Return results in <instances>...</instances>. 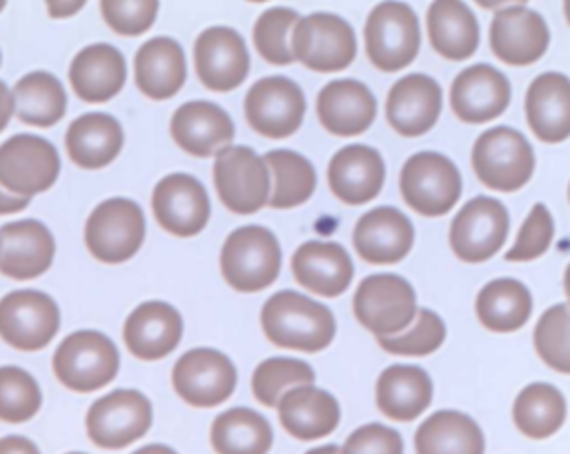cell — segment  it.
Returning <instances> with one entry per match:
<instances>
[{"instance_id":"cell-26","label":"cell","mask_w":570,"mask_h":454,"mask_svg":"<svg viewBox=\"0 0 570 454\" xmlns=\"http://www.w3.org/2000/svg\"><path fill=\"white\" fill-rule=\"evenodd\" d=\"M385 162L370 145H345L327 165V185L332 194L347 205H363L383 189Z\"/></svg>"},{"instance_id":"cell-1","label":"cell","mask_w":570,"mask_h":454,"mask_svg":"<svg viewBox=\"0 0 570 454\" xmlns=\"http://www.w3.org/2000/svg\"><path fill=\"white\" fill-rule=\"evenodd\" d=\"M261 325L274 345L309 354L325 349L336 334L332 309L294 289H281L265 300Z\"/></svg>"},{"instance_id":"cell-23","label":"cell","mask_w":570,"mask_h":454,"mask_svg":"<svg viewBox=\"0 0 570 454\" xmlns=\"http://www.w3.org/2000/svg\"><path fill=\"white\" fill-rule=\"evenodd\" d=\"M56 254L49 227L36 218H20L0 227V274L29 280L45 274Z\"/></svg>"},{"instance_id":"cell-29","label":"cell","mask_w":570,"mask_h":454,"mask_svg":"<svg viewBox=\"0 0 570 454\" xmlns=\"http://www.w3.org/2000/svg\"><path fill=\"white\" fill-rule=\"evenodd\" d=\"M525 118L541 142L559 145L570 136V80L566 73H539L525 91Z\"/></svg>"},{"instance_id":"cell-2","label":"cell","mask_w":570,"mask_h":454,"mask_svg":"<svg viewBox=\"0 0 570 454\" xmlns=\"http://www.w3.org/2000/svg\"><path fill=\"white\" fill-rule=\"evenodd\" d=\"M278 238L263 225H243L234 229L220 247V272L236 292H261L269 287L281 272Z\"/></svg>"},{"instance_id":"cell-14","label":"cell","mask_w":570,"mask_h":454,"mask_svg":"<svg viewBox=\"0 0 570 454\" xmlns=\"http://www.w3.org/2000/svg\"><path fill=\"white\" fill-rule=\"evenodd\" d=\"M508 229L505 205L490 196H474L450 223V247L465 263H483L503 247Z\"/></svg>"},{"instance_id":"cell-8","label":"cell","mask_w":570,"mask_h":454,"mask_svg":"<svg viewBox=\"0 0 570 454\" xmlns=\"http://www.w3.org/2000/svg\"><path fill=\"white\" fill-rule=\"evenodd\" d=\"M461 174L439 151H419L403 162L399 189L407 207L421 216H443L461 198Z\"/></svg>"},{"instance_id":"cell-41","label":"cell","mask_w":570,"mask_h":454,"mask_svg":"<svg viewBox=\"0 0 570 454\" xmlns=\"http://www.w3.org/2000/svg\"><path fill=\"white\" fill-rule=\"evenodd\" d=\"M263 160L274 180V189L267 198L269 207L292 209L312 198L316 189V169L305 156L292 149H272Z\"/></svg>"},{"instance_id":"cell-20","label":"cell","mask_w":570,"mask_h":454,"mask_svg":"<svg viewBox=\"0 0 570 454\" xmlns=\"http://www.w3.org/2000/svg\"><path fill=\"white\" fill-rule=\"evenodd\" d=\"M441 107V85L428 73H407L390 87L385 116L396 134L414 138L423 136L436 125Z\"/></svg>"},{"instance_id":"cell-25","label":"cell","mask_w":570,"mask_h":454,"mask_svg":"<svg viewBox=\"0 0 570 454\" xmlns=\"http://www.w3.org/2000/svg\"><path fill=\"white\" fill-rule=\"evenodd\" d=\"M183 338L180 312L163 300L140 303L122 325L127 349L140 361H158L169 356Z\"/></svg>"},{"instance_id":"cell-17","label":"cell","mask_w":570,"mask_h":454,"mask_svg":"<svg viewBox=\"0 0 570 454\" xmlns=\"http://www.w3.org/2000/svg\"><path fill=\"white\" fill-rule=\"evenodd\" d=\"M151 211L158 225L180 238L196 236L205 229L212 205L207 189L191 174H169L151 191Z\"/></svg>"},{"instance_id":"cell-19","label":"cell","mask_w":570,"mask_h":454,"mask_svg":"<svg viewBox=\"0 0 570 454\" xmlns=\"http://www.w3.org/2000/svg\"><path fill=\"white\" fill-rule=\"evenodd\" d=\"M550 45V29L541 13L525 4H508L497 9L490 22V47L494 56L508 65H532Z\"/></svg>"},{"instance_id":"cell-58","label":"cell","mask_w":570,"mask_h":454,"mask_svg":"<svg viewBox=\"0 0 570 454\" xmlns=\"http://www.w3.org/2000/svg\"><path fill=\"white\" fill-rule=\"evenodd\" d=\"M0 62H2V56H0Z\"/></svg>"},{"instance_id":"cell-24","label":"cell","mask_w":570,"mask_h":454,"mask_svg":"<svg viewBox=\"0 0 570 454\" xmlns=\"http://www.w3.org/2000/svg\"><path fill=\"white\" fill-rule=\"evenodd\" d=\"M174 142L191 156L207 158L234 140V120L209 100H189L180 105L169 120Z\"/></svg>"},{"instance_id":"cell-52","label":"cell","mask_w":570,"mask_h":454,"mask_svg":"<svg viewBox=\"0 0 570 454\" xmlns=\"http://www.w3.org/2000/svg\"><path fill=\"white\" fill-rule=\"evenodd\" d=\"M13 116V93L9 91V87L0 80V131L9 125Z\"/></svg>"},{"instance_id":"cell-49","label":"cell","mask_w":570,"mask_h":454,"mask_svg":"<svg viewBox=\"0 0 570 454\" xmlns=\"http://www.w3.org/2000/svg\"><path fill=\"white\" fill-rule=\"evenodd\" d=\"M341 454H403V438L390 425L367 423L345 438Z\"/></svg>"},{"instance_id":"cell-21","label":"cell","mask_w":570,"mask_h":454,"mask_svg":"<svg viewBox=\"0 0 570 454\" xmlns=\"http://www.w3.org/2000/svg\"><path fill=\"white\" fill-rule=\"evenodd\" d=\"M510 105V80L497 67L479 62L456 73L450 87L452 111L470 125L501 116Z\"/></svg>"},{"instance_id":"cell-37","label":"cell","mask_w":570,"mask_h":454,"mask_svg":"<svg viewBox=\"0 0 570 454\" xmlns=\"http://www.w3.org/2000/svg\"><path fill=\"white\" fill-rule=\"evenodd\" d=\"M209 443L216 454H267L274 432L263 414L249 407H232L214 418Z\"/></svg>"},{"instance_id":"cell-57","label":"cell","mask_w":570,"mask_h":454,"mask_svg":"<svg viewBox=\"0 0 570 454\" xmlns=\"http://www.w3.org/2000/svg\"><path fill=\"white\" fill-rule=\"evenodd\" d=\"M67 454H85V452H67Z\"/></svg>"},{"instance_id":"cell-27","label":"cell","mask_w":570,"mask_h":454,"mask_svg":"<svg viewBox=\"0 0 570 454\" xmlns=\"http://www.w3.org/2000/svg\"><path fill=\"white\" fill-rule=\"evenodd\" d=\"M316 116L330 134L356 136L372 127L376 118V96L361 80H332L316 96Z\"/></svg>"},{"instance_id":"cell-43","label":"cell","mask_w":570,"mask_h":454,"mask_svg":"<svg viewBox=\"0 0 570 454\" xmlns=\"http://www.w3.org/2000/svg\"><path fill=\"white\" fill-rule=\"evenodd\" d=\"M298 11L289 7H269L254 22L252 40L258 56L272 65L294 62L289 49V36L298 20Z\"/></svg>"},{"instance_id":"cell-22","label":"cell","mask_w":570,"mask_h":454,"mask_svg":"<svg viewBox=\"0 0 570 454\" xmlns=\"http://www.w3.org/2000/svg\"><path fill=\"white\" fill-rule=\"evenodd\" d=\"M352 243L363 260L372 265H392L412 251L414 225L396 207H374L356 220Z\"/></svg>"},{"instance_id":"cell-11","label":"cell","mask_w":570,"mask_h":454,"mask_svg":"<svg viewBox=\"0 0 570 454\" xmlns=\"http://www.w3.org/2000/svg\"><path fill=\"white\" fill-rule=\"evenodd\" d=\"M154 421L151 401L138 389H114L91 403L87 436L102 450H120L142 438Z\"/></svg>"},{"instance_id":"cell-40","label":"cell","mask_w":570,"mask_h":454,"mask_svg":"<svg viewBox=\"0 0 570 454\" xmlns=\"http://www.w3.org/2000/svg\"><path fill=\"white\" fill-rule=\"evenodd\" d=\"M512 421L521 434L548 438L557 434L566 421V398L550 383H530L514 398Z\"/></svg>"},{"instance_id":"cell-54","label":"cell","mask_w":570,"mask_h":454,"mask_svg":"<svg viewBox=\"0 0 570 454\" xmlns=\"http://www.w3.org/2000/svg\"><path fill=\"white\" fill-rule=\"evenodd\" d=\"M131 454H178V452L174 447H169V445H163V443H149L145 447H138Z\"/></svg>"},{"instance_id":"cell-5","label":"cell","mask_w":570,"mask_h":454,"mask_svg":"<svg viewBox=\"0 0 570 454\" xmlns=\"http://www.w3.org/2000/svg\"><path fill=\"white\" fill-rule=\"evenodd\" d=\"M147 223L140 205L131 198H107L94 207L85 223V245L100 263H125L145 243Z\"/></svg>"},{"instance_id":"cell-51","label":"cell","mask_w":570,"mask_h":454,"mask_svg":"<svg viewBox=\"0 0 570 454\" xmlns=\"http://www.w3.org/2000/svg\"><path fill=\"white\" fill-rule=\"evenodd\" d=\"M31 200L29 198H20V196H13L9 191H4L0 187V216L2 214H16V211H22Z\"/></svg>"},{"instance_id":"cell-13","label":"cell","mask_w":570,"mask_h":454,"mask_svg":"<svg viewBox=\"0 0 570 454\" xmlns=\"http://www.w3.org/2000/svg\"><path fill=\"white\" fill-rule=\"evenodd\" d=\"M243 109L254 131L281 140L303 125L307 100L292 78L267 76L249 87Z\"/></svg>"},{"instance_id":"cell-48","label":"cell","mask_w":570,"mask_h":454,"mask_svg":"<svg viewBox=\"0 0 570 454\" xmlns=\"http://www.w3.org/2000/svg\"><path fill=\"white\" fill-rule=\"evenodd\" d=\"M156 0H140V2H120V0H105L100 2V13L105 22L120 36H140L145 33L156 16H158Z\"/></svg>"},{"instance_id":"cell-18","label":"cell","mask_w":570,"mask_h":454,"mask_svg":"<svg viewBox=\"0 0 570 454\" xmlns=\"http://www.w3.org/2000/svg\"><path fill=\"white\" fill-rule=\"evenodd\" d=\"M194 69L212 91H232L249 73V51L243 36L232 27H207L194 42Z\"/></svg>"},{"instance_id":"cell-9","label":"cell","mask_w":570,"mask_h":454,"mask_svg":"<svg viewBox=\"0 0 570 454\" xmlns=\"http://www.w3.org/2000/svg\"><path fill=\"white\" fill-rule=\"evenodd\" d=\"M365 53L370 62L394 73L405 69L419 53L421 31L416 13L405 2H381L365 20Z\"/></svg>"},{"instance_id":"cell-12","label":"cell","mask_w":570,"mask_h":454,"mask_svg":"<svg viewBox=\"0 0 570 454\" xmlns=\"http://www.w3.org/2000/svg\"><path fill=\"white\" fill-rule=\"evenodd\" d=\"M60 174L58 149L40 136L16 134L0 145V187L20 198L47 191Z\"/></svg>"},{"instance_id":"cell-3","label":"cell","mask_w":570,"mask_h":454,"mask_svg":"<svg viewBox=\"0 0 570 454\" xmlns=\"http://www.w3.org/2000/svg\"><path fill=\"white\" fill-rule=\"evenodd\" d=\"M53 374L71 392H96L109 385L120 367L114 340L96 329H78L65 336L53 352Z\"/></svg>"},{"instance_id":"cell-46","label":"cell","mask_w":570,"mask_h":454,"mask_svg":"<svg viewBox=\"0 0 570 454\" xmlns=\"http://www.w3.org/2000/svg\"><path fill=\"white\" fill-rule=\"evenodd\" d=\"M568 329H570V312L568 303H559L548 307L534 327V349L559 374H568L570 369V349H568Z\"/></svg>"},{"instance_id":"cell-53","label":"cell","mask_w":570,"mask_h":454,"mask_svg":"<svg viewBox=\"0 0 570 454\" xmlns=\"http://www.w3.org/2000/svg\"><path fill=\"white\" fill-rule=\"evenodd\" d=\"M85 7V2H47V13L51 18H67L78 13Z\"/></svg>"},{"instance_id":"cell-7","label":"cell","mask_w":570,"mask_h":454,"mask_svg":"<svg viewBox=\"0 0 570 454\" xmlns=\"http://www.w3.org/2000/svg\"><path fill=\"white\" fill-rule=\"evenodd\" d=\"M472 167L485 187L494 191H517L534 174V151L521 131L492 127L474 140Z\"/></svg>"},{"instance_id":"cell-39","label":"cell","mask_w":570,"mask_h":454,"mask_svg":"<svg viewBox=\"0 0 570 454\" xmlns=\"http://www.w3.org/2000/svg\"><path fill=\"white\" fill-rule=\"evenodd\" d=\"M13 114L31 127H51L67 111L62 82L49 71L24 73L13 87Z\"/></svg>"},{"instance_id":"cell-56","label":"cell","mask_w":570,"mask_h":454,"mask_svg":"<svg viewBox=\"0 0 570 454\" xmlns=\"http://www.w3.org/2000/svg\"><path fill=\"white\" fill-rule=\"evenodd\" d=\"M2 9H4V2H2V0H0V11H2Z\"/></svg>"},{"instance_id":"cell-33","label":"cell","mask_w":570,"mask_h":454,"mask_svg":"<svg viewBox=\"0 0 570 454\" xmlns=\"http://www.w3.org/2000/svg\"><path fill=\"white\" fill-rule=\"evenodd\" d=\"M432 378L419 365L396 363L376 378V407L392 421H412L432 403Z\"/></svg>"},{"instance_id":"cell-36","label":"cell","mask_w":570,"mask_h":454,"mask_svg":"<svg viewBox=\"0 0 570 454\" xmlns=\"http://www.w3.org/2000/svg\"><path fill=\"white\" fill-rule=\"evenodd\" d=\"M416 454H483L485 436L479 423L456 409L430 414L414 432Z\"/></svg>"},{"instance_id":"cell-30","label":"cell","mask_w":570,"mask_h":454,"mask_svg":"<svg viewBox=\"0 0 570 454\" xmlns=\"http://www.w3.org/2000/svg\"><path fill=\"white\" fill-rule=\"evenodd\" d=\"M281 425L298 441H316L332 434L341 423V405L334 394L298 385L287 389L276 403Z\"/></svg>"},{"instance_id":"cell-50","label":"cell","mask_w":570,"mask_h":454,"mask_svg":"<svg viewBox=\"0 0 570 454\" xmlns=\"http://www.w3.org/2000/svg\"><path fill=\"white\" fill-rule=\"evenodd\" d=\"M0 454H40V450L27 436L11 434L0 438Z\"/></svg>"},{"instance_id":"cell-31","label":"cell","mask_w":570,"mask_h":454,"mask_svg":"<svg viewBox=\"0 0 570 454\" xmlns=\"http://www.w3.org/2000/svg\"><path fill=\"white\" fill-rule=\"evenodd\" d=\"M127 80L125 56L107 42H94L80 49L69 65V82L85 102H107Z\"/></svg>"},{"instance_id":"cell-15","label":"cell","mask_w":570,"mask_h":454,"mask_svg":"<svg viewBox=\"0 0 570 454\" xmlns=\"http://www.w3.org/2000/svg\"><path fill=\"white\" fill-rule=\"evenodd\" d=\"M60 329L56 300L40 289H13L0 298V338L16 349L36 352Z\"/></svg>"},{"instance_id":"cell-6","label":"cell","mask_w":570,"mask_h":454,"mask_svg":"<svg viewBox=\"0 0 570 454\" xmlns=\"http://www.w3.org/2000/svg\"><path fill=\"white\" fill-rule=\"evenodd\" d=\"M292 58L318 73L343 71L356 56V33L336 13L316 11L298 18L289 36Z\"/></svg>"},{"instance_id":"cell-45","label":"cell","mask_w":570,"mask_h":454,"mask_svg":"<svg viewBox=\"0 0 570 454\" xmlns=\"http://www.w3.org/2000/svg\"><path fill=\"white\" fill-rule=\"evenodd\" d=\"M376 340L387 354L394 356H428L443 345L445 323L432 309H416V316L405 332Z\"/></svg>"},{"instance_id":"cell-34","label":"cell","mask_w":570,"mask_h":454,"mask_svg":"<svg viewBox=\"0 0 570 454\" xmlns=\"http://www.w3.org/2000/svg\"><path fill=\"white\" fill-rule=\"evenodd\" d=\"M125 142L120 122L102 111L78 116L65 134L67 156L82 169H100L116 160Z\"/></svg>"},{"instance_id":"cell-10","label":"cell","mask_w":570,"mask_h":454,"mask_svg":"<svg viewBox=\"0 0 570 454\" xmlns=\"http://www.w3.org/2000/svg\"><path fill=\"white\" fill-rule=\"evenodd\" d=\"M214 187L220 203L238 214L249 216L267 205L269 169L252 147L227 145L214 158Z\"/></svg>"},{"instance_id":"cell-35","label":"cell","mask_w":570,"mask_h":454,"mask_svg":"<svg viewBox=\"0 0 570 454\" xmlns=\"http://www.w3.org/2000/svg\"><path fill=\"white\" fill-rule=\"evenodd\" d=\"M432 49L448 60H465L479 47V22L465 2L439 0L425 13Z\"/></svg>"},{"instance_id":"cell-28","label":"cell","mask_w":570,"mask_h":454,"mask_svg":"<svg viewBox=\"0 0 570 454\" xmlns=\"http://www.w3.org/2000/svg\"><path fill=\"white\" fill-rule=\"evenodd\" d=\"M292 274L305 289L334 298L350 287L354 263L338 243L307 240L292 254Z\"/></svg>"},{"instance_id":"cell-16","label":"cell","mask_w":570,"mask_h":454,"mask_svg":"<svg viewBox=\"0 0 570 454\" xmlns=\"http://www.w3.org/2000/svg\"><path fill=\"white\" fill-rule=\"evenodd\" d=\"M236 367L229 356L214 347H194L185 352L171 369L176 394L194 407H216L236 389Z\"/></svg>"},{"instance_id":"cell-55","label":"cell","mask_w":570,"mask_h":454,"mask_svg":"<svg viewBox=\"0 0 570 454\" xmlns=\"http://www.w3.org/2000/svg\"><path fill=\"white\" fill-rule=\"evenodd\" d=\"M305 454H341V447L334 445V443H327V445H321V447H312Z\"/></svg>"},{"instance_id":"cell-47","label":"cell","mask_w":570,"mask_h":454,"mask_svg":"<svg viewBox=\"0 0 570 454\" xmlns=\"http://www.w3.org/2000/svg\"><path fill=\"white\" fill-rule=\"evenodd\" d=\"M554 238V218L543 203H537L525 216L512 247L505 251V260L523 263L539 258L548 251Z\"/></svg>"},{"instance_id":"cell-44","label":"cell","mask_w":570,"mask_h":454,"mask_svg":"<svg viewBox=\"0 0 570 454\" xmlns=\"http://www.w3.org/2000/svg\"><path fill=\"white\" fill-rule=\"evenodd\" d=\"M42 405L38 381L18 365L0 367V421L24 423Z\"/></svg>"},{"instance_id":"cell-42","label":"cell","mask_w":570,"mask_h":454,"mask_svg":"<svg viewBox=\"0 0 570 454\" xmlns=\"http://www.w3.org/2000/svg\"><path fill=\"white\" fill-rule=\"evenodd\" d=\"M314 378L316 374L309 363L301 358L274 356L256 365L252 374V392L258 403L267 407H276V403L287 389L298 385H312Z\"/></svg>"},{"instance_id":"cell-38","label":"cell","mask_w":570,"mask_h":454,"mask_svg":"<svg viewBox=\"0 0 570 454\" xmlns=\"http://www.w3.org/2000/svg\"><path fill=\"white\" fill-rule=\"evenodd\" d=\"M474 309L483 327L492 332H514L523 327L532 314V294L517 278H494L479 289Z\"/></svg>"},{"instance_id":"cell-32","label":"cell","mask_w":570,"mask_h":454,"mask_svg":"<svg viewBox=\"0 0 570 454\" xmlns=\"http://www.w3.org/2000/svg\"><path fill=\"white\" fill-rule=\"evenodd\" d=\"M134 76L138 89L154 100L171 98L187 78V62L180 42L167 36L145 40L134 58Z\"/></svg>"},{"instance_id":"cell-4","label":"cell","mask_w":570,"mask_h":454,"mask_svg":"<svg viewBox=\"0 0 570 454\" xmlns=\"http://www.w3.org/2000/svg\"><path fill=\"white\" fill-rule=\"evenodd\" d=\"M356 320L376 338L405 332L416 316L414 287L399 274L365 276L352 298Z\"/></svg>"}]
</instances>
